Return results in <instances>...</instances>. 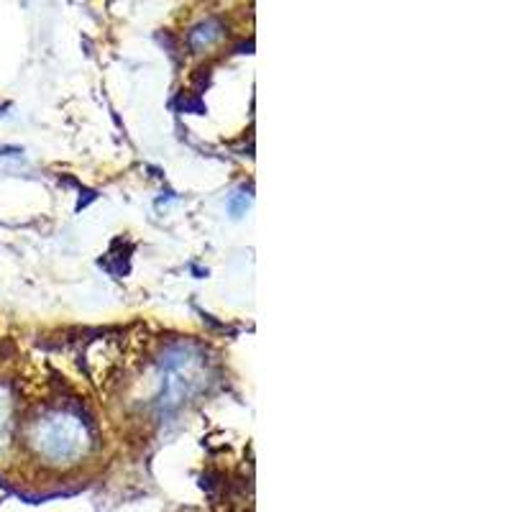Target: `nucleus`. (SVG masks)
I'll return each mask as SVG.
<instances>
[{
	"instance_id": "nucleus-1",
	"label": "nucleus",
	"mask_w": 512,
	"mask_h": 512,
	"mask_svg": "<svg viewBox=\"0 0 512 512\" xmlns=\"http://www.w3.org/2000/svg\"><path fill=\"white\" fill-rule=\"evenodd\" d=\"M36 454L49 464H75L90 446L88 425L70 410H52L34 425L31 436Z\"/></svg>"
},
{
	"instance_id": "nucleus-2",
	"label": "nucleus",
	"mask_w": 512,
	"mask_h": 512,
	"mask_svg": "<svg viewBox=\"0 0 512 512\" xmlns=\"http://www.w3.org/2000/svg\"><path fill=\"white\" fill-rule=\"evenodd\" d=\"M8 425H11V395L6 387H0V438H6Z\"/></svg>"
}]
</instances>
